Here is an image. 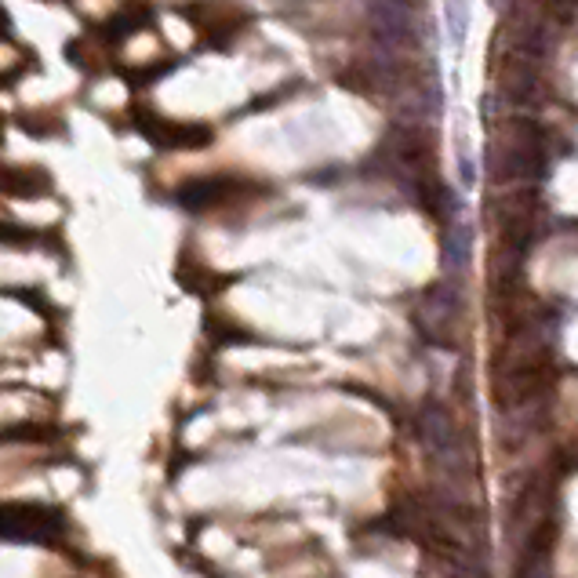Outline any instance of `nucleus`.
<instances>
[{
  "mask_svg": "<svg viewBox=\"0 0 578 578\" xmlns=\"http://www.w3.org/2000/svg\"><path fill=\"white\" fill-rule=\"evenodd\" d=\"M557 375V349L539 331V320L502 331V342L495 346V368H491V393L502 411L528 408L542 400Z\"/></svg>",
  "mask_w": 578,
  "mask_h": 578,
  "instance_id": "nucleus-1",
  "label": "nucleus"
},
{
  "mask_svg": "<svg viewBox=\"0 0 578 578\" xmlns=\"http://www.w3.org/2000/svg\"><path fill=\"white\" fill-rule=\"evenodd\" d=\"M415 429H419V440L426 448L429 462L437 469L440 477V495L459 506H477L480 495V473H477V451L466 440L451 411L437 400H429L419 408V419H415Z\"/></svg>",
  "mask_w": 578,
  "mask_h": 578,
  "instance_id": "nucleus-2",
  "label": "nucleus"
},
{
  "mask_svg": "<svg viewBox=\"0 0 578 578\" xmlns=\"http://www.w3.org/2000/svg\"><path fill=\"white\" fill-rule=\"evenodd\" d=\"M546 171V139L531 120H509L495 139L491 175L495 182H535Z\"/></svg>",
  "mask_w": 578,
  "mask_h": 578,
  "instance_id": "nucleus-3",
  "label": "nucleus"
},
{
  "mask_svg": "<svg viewBox=\"0 0 578 578\" xmlns=\"http://www.w3.org/2000/svg\"><path fill=\"white\" fill-rule=\"evenodd\" d=\"M411 317H415V328L429 346L459 349L462 331H466V299H462L459 284H451V280L433 284Z\"/></svg>",
  "mask_w": 578,
  "mask_h": 578,
  "instance_id": "nucleus-4",
  "label": "nucleus"
},
{
  "mask_svg": "<svg viewBox=\"0 0 578 578\" xmlns=\"http://www.w3.org/2000/svg\"><path fill=\"white\" fill-rule=\"evenodd\" d=\"M66 531V517L51 506L0 502V539L4 542H55Z\"/></svg>",
  "mask_w": 578,
  "mask_h": 578,
  "instance_id": "nucleus-5",
  "label": "nucleus"
},
{
  "mask_svg": "<svg viewBox=\"0 0 578 578\" xmlns=\"http://www.w3.org/2000/svg\"><path fill=\"white\" fill-rule=\"evenodd\" d=\"M135 124L157 150H200L211 142L208 124H179V120H164L150 110H135Z\"/></svg>",
  "mask_w": 578,
  "mask_h": 578,
  "instance_id": "nucleus-6",
  "label": "nucleus"
},
{
  "mask_svg": "<svg viewBox=\"0 0 578 578\" xmlns=\"http://www.w3.org/2000/svg\"><path fill=\"white\" fill-rule=\"evenodd\" d=\"M237 190V182H226V179H197L190 186H182L179 190V200L186 208L200 211V208H211V204H222V200L230 197Z\"/></svg>",
  "mask_w": 578,
  "mask_h": 578,
  "instance_id": "nucleus-7",
  "label": "nucleus"
},
{
  "mask_svg": "<svg viewBox=\"0 0 578 578\" xmlns=\"http://www.w3.org/2000/svg\"><path fill=\"white\" fill-rule=\"evenodd\" d=\"M0 193L8 197H40L48 193V175L33 168H0Z\"/></svg>",
  "mask_w": 578,
  "mask_h": 578,
  "instance_id": "nucleus-8",
  "label": "nucleus"
},
{
  "mask_svg": "<svg viewBox=\"0 0 578 578\" xmlns=\"http://www.w3.org/2000/svg\"><path fill=\"white\" fill-rule=\"evenodd\" d=\"M375 30H379V40L386 44H400L408 37V11L400 4H389V8H375Z\"/></svg>",
  "mask_w": 578,
  "mask_h": 578,
  "instance_id": "nucleus-9",
  "label": "nucleus"
},
{
  "mask_svg": "<svg viewBox=\"0 0 578 578\" xmlns=\"http://www.w3.org/2000/svg\"><path fill=\"white\" fill-rule=\"evenodd\" d=\"M444 15H448L451 40L459 44V40L466 37V30H469V8H466V0H448V8H444Z\"/></svg>",
  "mask_w": 578,
  "mask_h": 578,
  "instance_id": "nucleus-10",
  "label": "nucleus"
},
{
  "mask_svg": "<svg viewBox=\"0 0 578 578\" xmlns=\"http://www.w3.org/2000/svg\"><path fill=\"white\" fill-rule=\"evenodd\" d=\"M146 22H150V11H128L124 19L113 22V33H120V40H124V33L139 30V26H146Z\"/></svg>",
  "mask_w": 578,
  "mask_h": 578,
  "instance_id": "nucleus-11",
  "label": "nucleus"
},
{
  "mask_svg": "<svg viewBox=\"0 0 578 578\" xmlns=\"http://www.w3.org/2000/svg\"><path fill=\"white\" fill-rule=\"evenodd\" d=\"M513 578H553L549 571V557L546 560H528V564H517V575Z\"/></svg>",
  "mask_w": 578,
  "mask_h": 578,
  "instance_id": "nucleus-12",
  "label": "nucleus"
},
{
  "mask_svg": "<svg viewBox=\"0 0 578 578\" xmlns=\"http://www.w3.org/2000/svg\"><path fill=\"white\" fill-rule=\"evenodd\" d=\"M444 578H484V575H480V564H462V568L448 571Z\"/></svg>",
  "mask_w": 578,
  "mask_h": 578,
  "instance_id": "nucleus-13",
  "label": "nucleus"
},
{
  "mask_svg": "<svg viewBox=\"0 0 578 578\" xmlns=\"http://www.w3.org/2000/svg\"><path fill=\"white\" fill-rule=\"evenodd\" d=\"M397 4H400V8H404V11H408V8H419L422 0H397Z\"/></svg>",
  "mask_w": 578,
  "mask_h": 578,
  "instance_id": "nucleus-14",
  "label": "nucleus"
}]
</instances>
